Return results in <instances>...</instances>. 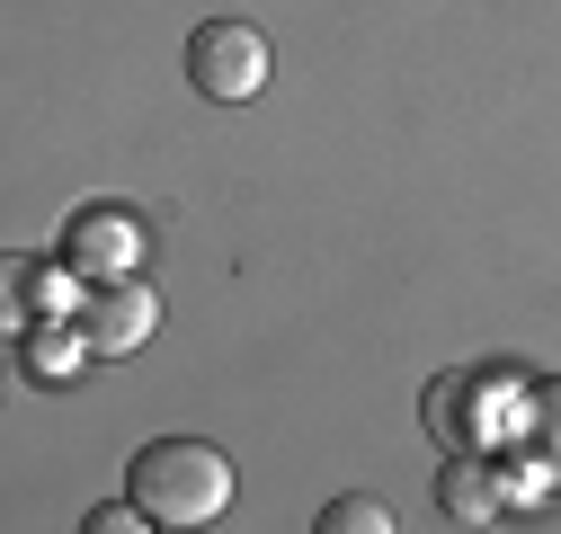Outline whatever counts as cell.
<instances>
[{"instance_id": "277c9868", "label": "cell", "mask_w": 561, "mask_h": 534, "mask_svg": "<svg viewBox=\"0 0 561 534\" xmlns=\"http://www.w3.org/2000/svg\"><path fill=\"white\" fill-rule=\"evenodd\" d=\"M152 329H161V294H152V277L90 286V303H81V339H90V357H134V348H152Z\"/></svg>"}, {"instance_id": "6da1fadb", "label": "cell", "mask_w": 561, "mask_h": 534, "mask_svg": "<svg viewBox=\"0 0 561 534\" xmlns=\"http://www.w3.org/2000/svg\"><path fill=\"white\" fill-rule=\"evenodd\" d=\"M232 490H241L232 454L205 445V437H152V445H134V463H125V499L144 508L152 525H179V534L215 525L232 508Z\"/></svg>"}, {"instance_id": "52a82bcc", "label": "cell", "mask_w": 561, "mask_h": 534, "mask_svg": "<svg viewBox=\"0 0 561 534\" xmlns=\"http://www.w3.org/2000/svg\"><path fill=\"white\" fill-rule=\"evenodd\" d=\"M517 490H561V374L526 392V481Z\"/></svg>"}, {"instance_id": "ba28073f", "label": "cell", "mask_w": 561, "mask_h": 534, "mask_svg": "<svg viewBox=\"0 0 561 534\" xmlns=\"http://www.w3.org/2000/svg\"><path fill=\"white\" fill-rule=\"evenodd\" d=\"M19 357H27L36 383H72V374L90 365V339H81V321H72V329H62V321H36V329H19Z\"/></svg>"}, {"instance_id": "7a4b0ae2", "label": "cell", "mask_w": 561, "mask_h": 534, "mask_svg": "<svg viewBox=\"0 0 561 534\" xmlns=\"http://www.w3.org/2000/svg\"><path fill=\"white\" fill-rule=\"evenodd\" d=\"M54 258L72 267L81 286H125V277H144V258H152V232H144V214L134 206H72L62 214V241H54Z\"/></svg>"}, {"instance_id": "3957f363", "label": "cell", "mask_w": 561, "mask_h": 534, "mask_svg": "<svg viewBox=\"0 0 561 534\" xmlns=\"http://www.w3.org/2000/svg\"><path fill=\"white\" fill-rule=\"evenodd\" d=\"M267 72H276V45L250 19H205L187 36V81H196V98H215V107H250L267 90Z\"/></svg>"}, {"instance_id": "5b68a950", "label": "cell", "mask_w": 561, "mask_h": 534, "mask_svg": "<svg viewBox=\"0 0 561 534\" xmlns=\"http://www.w3.org/2000/svg\"><path fill=\"white\" fill-rule=\"evenodd\" d=\"M0 286H10V329H36V321H62L72 303H90L72 267H62V258H36V249H10V258H0Z\"/></svg>"}, {"instance_id": "8992f818", "label": "cell", "mask_w": 561, "mask_h": 534, "mask_svg": "<svg viewBox=\"0 0 561 534\" xmlns=\"http://www.w3.org/2000/svg\"><path fill=\"white\" fill-rule=\"evenodd\" d=\"M437 508L455 516V525H490L508 508V473L490 454H446V473H437Z\"/></svg>"}, {"instance_id": "9c48e42d", "label": "cell", "mask_w": 561, "mask_h": 534, "mask_svg": "<svg viewBox=\"0 0 561 534\" xmlns=\"http://www.w3.org/2000/svg\"><path fill=\"white\" fill-rule=\"evenodd\" d=\"M312 534H392V508H383L375 490H339V499L312 516Z\"/></svg>"}, {"instance_id": "30bf717a", "label": "cell", "mask_w": 561, "mask_h": 534, "mask_svg": "<svg viewBox=\"0 0 561 534\" xmlns=\"http://www.w3.org/2000/svg\"><path fill=\"white\" fill-rule=\"evenodd\" d=\"M81 534H152V516L134 508V499H99V508L81 516Z\"/></svg>"}]
</instances>
